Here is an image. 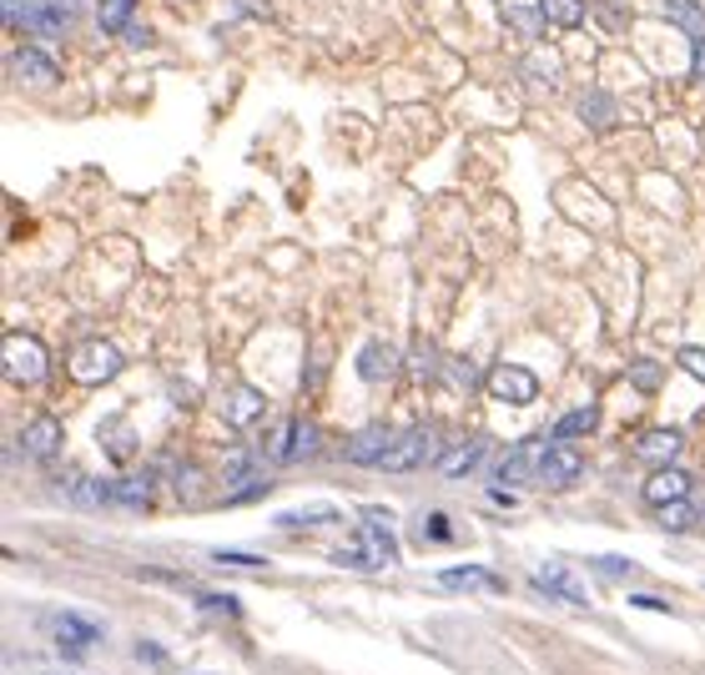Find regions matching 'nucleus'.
<instances>
[{
    "label": "nucleus",
    "mask_w": 705,
    "mask_h": 675,
    "mask_svg": "<svg viewBox=\"0 0 705 675\" xmlns=\"http://www.w3.org/2000/svg\"><path fill=\"white\" fill-rule=\"evenodd\" d=\"M394 438L398 434L388 424H368V428H359V434L343 444V459L359 464V469H378V464L388 459V449H394Z\"/></svg>",
    "instance_id": "9"
},
{
    "label": "nucleus",
    "mask_w": 705,
    "mask_h": 675,
    "mask_svg": "<svg viewBox=\"0 0 705 675\" xmlns=\"http://www.w3.org/2000/svg\"><path fill=\"white\" fill-rule=\"evenodd\" d=\"M691 76L705 86V46H691Z\"/></svg>",
    "instance_id": "45"
},
{
    "label": "nucleus",
    "mask_w": 705,
    "mask_h": 675,
    "mask_svg": "<svg viewBox=\"0 0 705 675\" xmlns=\"http://www.w3.org/2000/svg\"><path fill=\"white\" fill-rule=\"evenodd\" d=\"M408 368H414V379H419V383L439 379V373H443V358H439V348H433L429 338H419V344H414V353H408Z\"/></svg>",
    "instance_id": "29"
},
{
    "label": "nucleus",
    "mask_w": 705,
    "mask_h": 675,
    "mask_svg": "<svg viewBox=\"0 0 705 675\" xmlns=\"http://www.w3.org/2000/svg\"><path fill=\"white\" fill-rule=\"evenodd\" d=\"M630 383L640 393H656L660 389V363H650V358H635V363H630Z\"/></svg>",
    "instance_id": "32"
},
{
    "label": "nucleus",
    "mask_w": 705,
    "mask_h": 675,
    "mask_svg": "<svg viewBox=\"0 0 705 675\" xmlns=\"http://www.w3.org/2000/svg\"><path fill=\"white\" fill-rule=\"evenodd\" d=\"M121 363H126V358H121L117 344H107V338H91V344H81V348L71 353V379L86 383V389H96V383L117 379Z\"/></svg>",
    "instance_id": "3"
},
{
    "label": "nucleus",
    "mask_w": 705,
    "mask_h": 675,
    "mask_svg": "<svg viewBox=\"0 0 705 675\" xmlns=\"http://www.w3.org/2000/svg\"><path fill=\"white\" fill-rule=\"evenodd\" d=\"M635 605H640V610H665V600H656V595H630Z\"/></svg>",
    "instance_id": "46"
},
{
    "label": "nucleus",
    "mask_w": 705,
    "mask_h": 675,
    "mask_svg": "<svg viewBox=\"0 0 705 675\" xmlns=\"http://www.w3.org/2000/svg\"><path fill=\"white\" fill-rule=\"evenodd\" d=\"M353 368H359L363 383H394L398 368H404V353H398L388 338H368V344L359 348V358H353Z\"/></svg>",
    "instance_id": "8"
},
{
    "label": "nucleus",
    "mask_w": 705,
    "mask_h": 675,
    "mask_svg": "<svg viewBox=\"0 0 705 675\" xmlns=\"http://www.w3.org/2000/svg\"><path fill=\"white\" fill-rule=\"evenodd\" d=\"M535 585H539L544 595H554V600H564V605H580V610L590 605L585 585L574 580V575H570L564 565H539V569H535Z\"/></svg>",
    "instance_id": "17"
},
{
    "label": "nucleus",
    "mask_w": 705,
    "mask_h": 675,
    "mask_svg": "<svg viewBox=\"0 0 705 675\" xmlns=\"http://www.w3.org/2000/svg\"><path fill=\"white\" fill-rule=\"evenodd\" d=\"M595 569H599V575H615V580H630V575H635V565H630V559H620V555H599Z\"/></svg>",
    "instance_id": "37"
},
{
    "label": "nucleus",
    "mask_w": 705,
    "mask_h": 675,
    "mask_svg": "<svg viewBox=\"0 0 705 675\" xmlns=\"http://www.w3.org/2000/svg\"><path fill=\"white\" fill-rule=\"evenodd\" d=\"M574 117H580L585 131H610L620 121V101L605 86H585V91L574 96Z\"/></svg>",
    "instance_id": "10"
},
{
    "label": "nucleus",
    "mask_w": 705,
    "mask_h": 675,
    "mask_svg": "<svg viewBox=\"0 0 705 675\" xmlns=\"http://www.w3.org/2000/svg\"><path fill=\"white\" fill-rule=\"evenodd\" d=\"M121 36H126V46H132V51H142V46H152V25L132 21V25H126V31H121Z\"/></svg>",
    "instance_id": "39"
},
{
    "label": "nucleus",
    "mask_w": 705,
    "mask_h": 675,
    "mask_svg": "<svg viewBox=\"0 0 705 675\" xmlns=\"http://www.w3.org/2000/svg\"><path fill=\"white\" fill-rule=\"evenodd\" d=\"M439 585H443V590H489V595H499V590H504V580L494 575V569H484V565L439 569Z\"/></svg>",
    "instance_id": "22"
},
{
    "label": "nucleus",
    "mask_w": 705,
    "mask_h": 675,
    "mask_svg": "<svg viewBox=\"0 0 705 675\" xmlns=\"http://www.w3.org/2000/svg\"><path fill=\"white\" fill-rule=\"evenodd\" d=\"M675 363H681L695 383H705V348H681V353H675Z\"/></svg>",
    "instance_id": "36"
},
{
    "label": "nucleus",
    "mask_w": 705,
    "mask_h": 675,
    "mask_svg": "<svg viewBox=\"0 0 705 675\" xmlns=\"http://www.w3.org/2000/svg\"><path fill=\"white\" fill-rule=\"evenodd\" d=\"M51 630H56L60 645H96L101 640V625L86 616H76V610H60V616H51Z\"/></svg>",
    "instance_id": "24"
},
{
    "label": "nucleus",
    "mask_w": 705,
    "mask_h": 675,
    "mask_svg": "<svg viewBox=\"0 0 705 675\" xmlns=\"http://www.w3.org/2000/svg\"><path fill=\"white\" fill-rule=\"evenodd\" d=\"M439 438H433L429 424H414L404 428V434L394 438V449H388V459L378 464V469H388V475H408V469H423L429 459H439Z\"/></svg>",
    "instance_id": "2"
},
{
    "label": "nucleus",
    "mask_w": 705,
    "mask_h": 675,
    "mask_svg": "<svg viewBox=\"0 0 705 675\" xmlns=\"http://www.w3.org/2000/svg\"><path fill=\"white\" fill-rule=\"evenodd\" d=\"M519 76H525L529 86H560V76H564V61L554 56V51H544V46H535V51H525L519 56Z\"/></svg>",
    "instance_id": "19"
},
{
    "label": "nucleus",
    "mask_w": 705,
    "mask_h": 675,
    "mask_svg": "<svg viewBox=\"0 0 705 675\" xmlns=\"http://www.w3.org/2000/svg\"><path fill=\"white\" fill-rule=\"evenodd\" d=\"M675 499H691V475L675 469V464H656V475L646 479V504H675Z\"/></svg>",
    "instance_id": "16"
},
{
    "label": "nucleus",
    "mask_w": 705,
    "mask_h": 675,
    "mask_svg": "<svg viewBox=\"0 0 705 675\" xmlns=\"http://www.w3.org/2000/svg\"><path fill=\"white\" fill-rule=\"evenodd\" d=\"M267 414V399L252 383H232L228 389V403H222V418H228V428H252L257 418Z\"/></svg>",
    "instance_id": "14"
},
{
    "label": "nucleus",
    "mask_w": 705,
    "mask_h": 675,
    "mask_svg": "<svg viewBox=\"0 0 705 675\" xmlns=\"http://www.w3.org/2000/svg\"><path fill=\"white\" fill-rule=\"evenodd\" d=\"M0 368H5V383L11 389H36L46 379V348L31 333H5V348H0Z\"/></svg>",
    "instance_id": "1"
},
{
    "label": "nucleus",
    "mask_w": 705,
    "mask_h": 675,
    "mask_svg": "<svg viewBox=\"0 0 705 675\" xmlns=\"http://www.w3.org/2000/svg\"><path fill=\"white\" fill-rule=\"evenodd\" d=\"M283 530H312V524H338V510L333 504H308V510H287L277 514Z\"/></svg>",
    "instance_id": "28"
},
{
    "label": "nucleus",
    "mask_w": 705,
    "mask_h": 675,
    "mask_svg": "<svg viewBox=\"0 0 705 675\" xmlns=\"http://www.w3.org/2000/svg\"><path fill=\"white\" fill-rule=\"evenodd\" d=\"M504 25L515 31V36L525 41H539L544 31H550V21H544V11H539V0L535 6H519V0H504Z\"/></svg>",
    "instance_id": "23"
},
{
    "label": "nucleus",
    "mask_w": 705,
    "mask_h": 675,
    "mask_svg": "<svg viewBox=\"0 0 705 675\" xmlns=\"http://www.w3.org/2000/svg\"><path fill=\"white\" fill-rule=\"evenodd\" d=\"M539 11H544L550 31H580L585 25V0H539Z\"/></svg>",
    "instance_id": "27"
},
{
    "label": "nucleus",
    "mask_w": 705,
    "mask_h": 675,
    "mask_svg": "<svg viewBox=\"0 0 705 675\" xmlns=\"http://www.w3.org/2000/svg\"><path fill=\"white\" fill-rule=\"evenodd\" d=\"M136 21V0H96V25L101 36H121Z\"/></svg>",
    "instance_id": "26"
},
{
    "label": "nucleus",
    "mask_w": 705,
    "mask_h": 675,
    "mask_svg": "<svg viewBox=\"0 0 705 675\" xmlns=\"http://www.w3.org/2000/svg\"><path fill=\"white\" fill-rule=\"evenodd\" d=\"M56 11H60V21L76 31V25H81V15H86V0H56Z\"/></svg>",
    "instance_id": "40"
},
{
    "label": "nucleus",
    "mask_w": 705,
    "mask_h": 675,
    "mask_svg": "<svg viewBox=\"0 0 705 675\" xmlns=\"http://www.w3.org/2000/svg\"><path fill=\"white\" fill-rule=\"evenodd\" d=\"M96 444H101V454H107L111 464H126L136 454V428L126 424V418H107V424L96 428Z\"/></svg>",
    "instance_id": "20"
},
{
    "label": "nucleus",
    "mask_w": 705,
    "mask_h": 675,
    "mask_svg": "<svg viewBox=\"0 0 705 675\" xmlns=\"http://www.w3.org/2000/svg\"><path fill=\"white\" fill-rule=\"evenodd\" d=\"M247 479H252V459H247V454H232V459H228V485H247Z\"/></svg>",
    "instance_id": "38"
},
{
    "label": "nucleus",
    "mask_w": 705,
    "mask_h": 675,
    "mask_svg": "<svg viewBox=\"0 0 705 675\" xmlns=\"http://www.w3.org/2000/svg\"><path fill=\"white\" fill-rule=\"evenodd\" d=\"M15 444L25 449V459H36V464H51L60 454V444H66V428H60V418L51 414H36L31 424L15 434Z\"/></svg>",
    "instance_id": "7"
},
{
    "label": "nucleus",
    "mask_w": 705,
    "mask_h": 675,
    "mask_svg": "<svg viewBox=\"0 0 705 675\" xmlns=\"http://www.w3.org/2000/svg\"><path fill=\"white\" fill-rule=\"evenodd\" d=\"M172 489H177V499H191V504H197V499H202V469H197V464H177V469H172Z\"/></svg>",
    "instance_id": "31"
},
{
    "label": "nucleus",
    "mask_w": 705,
    "mask_h": 675,
    "mask_svg": "<svg viewBox=\"0 0 705 675\" xmlns=\"http://www.w3.org/2000/svg\"><path fill=\"white\" fill-rule=\"evenodd\" d=\"M11 76L15 81H31V86H56L60 81V66L36 46H15L11 51Z\"/></svg>",
    "instance_id": "13"
},
{
    "label": "nucleus",
    "mask_w": 705,
    "mask_h": 675,
    "mask_svg": "<svg viewBox=\"0 0 705 675\" xmlns=\"http://www.w3.org/2000/svg\"><path fill=\"white\" fill-rule=\"evenodd\" d=\"M595 6H599V15H605V25H610V31H620V25H625L620 6H615V0H595Z\"/></svg>",
    "instance_id": "42"
},
{
    "label": "nucleus",
    "mask_w": 705,
    "mask_h": 675,
    "mask_svg": "<svg viewBox=\"0 0 705 675\" xmlns=\"http://www.w3.org/2000/svg\"><path fill=\"white\" fill-rule=\"evenodd\" d=\"M359 540L368 545L373 565H398V540H394V510H383V504H368L359 514Z\"/></svg>",
    "instance_id": "4"
},
{
    "label": "nucleus",
    "mask_w": 705,
    "mask_h": 675,
    "mask_svg": "<svg viewBox=\"0 0 705 675\" xmlns=\"http://www.w3.org/2000/svg\"><path fill=\"white\" fill-rule=\"evenodd\" d=\"M172 403H177V409H191V403H197V389H191V383H172Z\"/></svg>",
    "instance_id": "43"
},
{
    "label": "nucleus",
    "mask_w": 705,
    "mask_h": 675,
    "mask_svg": "<svg viewBox=\"0 0 705 675\" xmlns=\"http://www.w3.org/2000/svg\"><path fill=\"white\" fill-rule=\"evenodd\" d=\"M212 565H238V569H267L263 555H247V549H212Z\"/></svg>",
    "instance_id": "34"
},
{
    "label": "nucleus",
    "mask_w": 705,
    "mask_h": 675,
    "mask_svg": "<svg viewBox=\"0 0 705 675\" xmlns=\"http://www.w3.org/2000/svg\"><path fill=\"white\" fill-rule=\"evenodd\" d=\"M197 610H217V616H242L238 595H212V590H197Z\"/></svg>",
    "instance_id": "33"
},
{
    "label": "nucleus",
    "mask_w": 705,
    "mask_h": 675,
    "mask_svg": "<svg viewBox=\"0 0 705 675\" xmlns=\"http://www.w3.org/2000/svg\"><path fill=\"white\" fill-rule=\"evenodd\" d=\"M585 475V459H580V449L574 444H544V454H539V469H535V479L544 489H570L574 479Z\"/></svg>",
    "instance_id": "6"
},
{
    "label": "nucleus",
    "mask_w": 705,
    "mask_h": 675,
    "mask_svg": "<svg viewBox=\"0 0 705 675\" xmlns=\"http://www.w3.org/2000/svg\"><path fill=\"white\" fill-rule=\"evenodd\" d=\"M60 494L71 499L76 510H107L117 504V479H91V475H66L60 479Z\"/></svg>",
    "instance_id": "11"
},
{
    "label": "nucleus",
    "mask_w": 705,
    "mask_h": 675,
    "mask_svg": "<svg viewBox=\"0 0 705 675\" xmlns=\"http://www.w3.org/2000/svg\"><path fill=\"white\" fill-rule=\"evenodd\" d=\"M0 6H5V25L15 31V21H21V11L31 6V0H0Z\"/></svg>",
    "instance_id": "44"
},
{
    "label": "nucleus",
    "mask_w": 705,
    "mask_h": 675,
    "mask_svg": "<svg viewBox=\"0 0 705 675\" xmlns=\"http://www.w3.org/2000/svg\"><path fill=\"white\" fill-rule=\"evenodd\" d=\"M484 454H489L484 438H459V444H449V449L433 459V469H439L443 479H464V475H474L478 464H484Z\"/></svg>",
    "instance_id": "12"
},
{
    "label": "nucleus",
    "mask_w": 705,
    "mask_h": 675,
    "mask_svg": "<svg viewBox=\"0 0 705 675\" xmlns=\"http://www.w3.org/2000/svg\"><path fill=\"white\" fill-rule=\"evenodd\" d=\"M423 540H449V520H443L439 510L423 514Z\"/></svg>",
    "instance_id": "41"
},
{
    "label": "nucleus",
    "mask_w": 705,
    "mask_h": 675,
    "mask_svg": "<svg viewBox=\"0 0 705 675\" xmlns=\"http://www.w3.org/2000/svg\"><path fill=\"white\" fill-rule=\"evenodd\" d=\"M656 520H660V530H670V534H685L695 524V504L691 499H675V504H660L656 510Z\"/></svg>",
    "instance_id": "30"
},
{
    "label": "nucleus",
    "mask_w": 705,
    "mask_h": 675,
    "mask_svg": "<svg viewBox=\"0 0 705 675\" xmlns=\"http://www.w3.org/2000/svg\"><path fill=\"white\" fill-rule=\"evenodd\" d=\"M595 424H599V409H595V403H585V409H570V414L550 428V438H554V444H574V438L595 434Z\"/></svg>",
    "instance_id": "25"
},
{
    "label": "nucleus",
    "mask_w": 705,
    "mask_h": 675,
    "mask_svg": "<svg viewBox=\"0 0 705 675\" xmlns=\"http://www.w3.org/2000/svg\"><path fill=\"white\" fill-rule=\"evenodd\" d=\"M484 389H489V399L515 403V409H525V403L539 399V379L529 373L525 363H494L489 379H484Z\"/></svg>",
    "instance_id": "5"
},
{
    "label": "nucleus",
    "mask_w": 705,
    "mask_h": 675,
    "mask_svg": "<svg viewBox=\"0 0 705 675\" xmlns=\"http://www.w3.org/2000/svg\"><path fill=\"white\" fill-rule=\"evenodd\" d=\"M156 499V469H136V475L117 479V504L121 510H152Z\"/></svg>",
    "instance_id": "21"
},
{
    "label": "nucleus",
    "mask_w": 705,
    "mask_h": 675,
    "mask_svg": "<svg viewBox=\"0 0 705 675\" xmlns=\"http://www.w3.org/2000/svg\"><path fill=\"white\" fill-rule=\"evenodd\" d=\"M660 11H665V21L675 25L691 46H705V6L701 0H665Z\"/></svg>",
    "instance_id": "18"
},
{
    "label": "nucleus",
    "mask_w": 705,
    "mask_h": 675,
    "mask_svg": "<svg viewBox=\"0 0 705 675\" xmlns=\"http://www.w3.org/2000/svg\"><path fill=\"white\" fill-rule=\"evenodd\" d=\"M443 379H454L459 389H474L478 373H474V363H469V358H443Z\"/></svg>",
    "instance_id": "35"
},
{
    "label": "nucleus",
    "mask_w": 705,
    "mask_h": 675,
    "mask_svg": "<svg viewBox=\"0 0 705 675\" xmlns=\"http://www.w3.org/2000/svg\"><path fill=\"white\" fill-rule=\"evenodd\" d=\"M685 449V434L681 428H646V434L630 444L635 459H646V464H675V454Z\"/></svg>",
    "instance_id": "15"
}]
</instances>
